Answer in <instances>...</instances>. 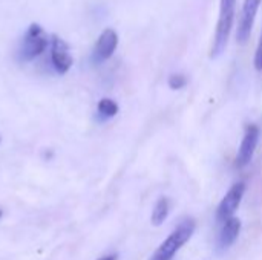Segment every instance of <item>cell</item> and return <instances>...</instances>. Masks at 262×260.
<instances>
[{
    "instance_id": "1",
    "label": "cell",
    "mask_w": 262,
    "mask_h": 260,
    "mask_svg": "<svg viewBox=\"0 0 262 260\" xmlns=\"http://www.w3.org/2000/svg\"><path fill=\"white\" fill-rule=\"evenodd\" d=\"M235 8H236V0H220V14H218V23L215 29V38L210 51V57L216 58L218 55L223 54V51L227 46L232 28H233V20H235Z\"/></svg>"
},
{
    "instance_id": "2",
    "label": "cell",
    "mask_w": 262,
    "mask_h": 260,
    "mask_svg": "<svg viewBox=\"0 0 262 260\" xmlns=\"http://www.w3.org/2000/svg\"><path fill=\"white\" fill-rule=\"evenodd\" d=\"M195 231V222L193 219H186L183 221L172 233L170 236L160 245V248L155 251L152 260H170L178 251L180 248L192 238Z\"/></svg>"
},
{
    "instance_id": "3",
    "label": "cell",
    "mask_w": 262,
    "mask_h": 260,
    "mask_svg": "<svg viewBox=\"0 0 262 260\" xmlns=\"http://www.w3.org/2000/svg\"><path fill=\"white\" fill-rule=\"evenodd\" d=\"M48 44H49V37L46 31L40 25L32 23L23 37L20 46V58L23 61H31L38 55H41L46 51Z\"/></svg>"
},
{
    "instance_id": "4",
    "label": "cell",
    "mask_w": 262,
    "mask_h": 260,
    "mask_svg": "<svg viewBox=\"0 0 262 260\" xmlns=\"http://www.w3.org/2000/svg\"><path fill=\"white\" fill-rule=\"evenodd\" d=\"M244 193H246V184L244 182H238L235 184L227 193L226 196L223 198V201L220 202L218 205V210H216V219L220 222H226L227 219L233 218L235 211L238 210L243 198H244Z\"/></svg>"
},
{
    "instance_id": "5",
    "label": "cell",
    "mask_w": 262,
    "mask_h": 260,
    "mask_svg": "<svg viewBox=\"0 0 262 260\" xmlns=\"http://www.w3.org/2000/svg\"><path fill=\"white\" fill-rule=\"evenodd\" d=\"M51 61L58 74H66L74 63L69 44L58 35L51 37Z\"/></svg>"
},
{
    "instance_id": "6",
    "label": "cell",
    "mask_w": 262,
    "mask_h": 260,
    "mask_svg": "<svg viewBox=\"0 0 262 260\" xmlns=\"http://www.w3.org/2000/svg\"><path fill=\"white\" fill-rule=\"evenodd\" d=\"M258 141H259V127L255 124H250L246 129V133H244V138H243V143H241V147H239V152L236 156L238 169H244L252 161L256 146H258Z\"/></svg>"
},
{
    "instance_id": "7",
    "label": "cell",
    "mask_w": 262,
    "mask_h": 260,
    "mask_svg": "<svg viewBox=\"0 0 262 260\" xmlns=\"http://www.w3.org/2000/svg\"><path fill=\"white\" fill-rule=\"evenodd\" d=\"M118 46V35L114 29L107 28L101 32V35L98 37L97 43H95V49L92 54V58L95 63H103L106 60H109L112 57V54L115 52Z\"/></svg>"
},
{
    "instance_id": "8",
    "label": "cell",
    "mask_w": 262,
    "mask_h": 260,
    "mask_svg": "<svg viewBox=\"0 0 262 260\" xmlns=\"http://www.w3.org/2000/svg\"><path fill=\"white\" fill-rule=\"evenodd\" d=\"M261 2L262 0H244L241 18L238 23V41L244 43L249 38V35L253 29V23H255Z\"/></svg>"
},
{
    "instance_id": "9",
    "label": "cell",
    "mask_w": 262,
    "mask_h": 260,
    "mask_svg": "<svg viewBox=\"0 0 262 260\" xmlns=\"http://www.w3.org/2000/svg\"><path fill=\"white\" fill-rule=\"evenodd\" d=\"M241 233V221L236 218H230L223 224L221 233H220V247L223 250H227L239 236Z\"/></svg>"
},
{
    "instance_id": "10",
    "label": "cell",
    "mask_w": 262,
    "mask_h": 260,
    "mask_svg": "<svg viewBox=\"0 0 262 260\" xmlns=\"http://www.w3.org/2000/svg\"><path fill=\"white\" fill-rule=\"evenodd\" d=\"M169 211H170L169 199L167 198H160L158 202L155 204L154 211H152V218H150L152 224L154 225H161L166 221V218L169 216Z\"/></svg>"
},
{
    "instance_id": "11",
    "label": "cell",
    "mask_w": 262,
    "mask_h": 260,
    "mask_svg": "<svg viewBox=\"0 0 262 260\" xmlns=\"http://www.w3.org/2000/svg\"><path fill=\"white\" fill-rule=\"evenodd\" d=\"M98 115L103 118V120H107V118H112L118 113V104L111 100V98H103L100 100L98 103Z\"/></svg>"
},
{
    "instance_id": "12",
    "label": "cell",
    "mask_w": 262,
    "mask_h": 260,
    "mask_svg": "<svg viewBox=\"0 0 262 260\" xmlns=\"http://www.w3.org/2000/svg\"><path fill=\"white\" fill-rule=\"evenodd\" d=\"M186 84H187V78H186L183 74H173V75L169 77V86H170V89H173V90L183 89Z\"/></svg>"
},
{
    "instance_id": "13",
    "label": "cell",
    "mask_w": 262,
    "mask_h": 260,
    "mask_svg": "<svg viewBox=\"0 0 262 260\" xmlns=\"http://www.w3.org/2000/svg\"><path fill=\"white\" fill-rule=\"evenodd\" d=\"M255 67L258 70H262V35L259 40V44L256 48V54H255Z\"/></svg>"
},
{
    "instance_id": "14",
    "label": "cell",
    "mask_w": 262,
    "mask_h": 260,
    "mask_svg": "<svg viewBox=\"0 0 262 260\" xmlns=\"http://www.w3.org/2000/svg\"><path fill=\"white\" fill-rule=\"evenodd\" d=\"M98 260H117V254H109V256H103Z\"/></svg>"
},
{
    "instance_id": "15",
    "label": "cell",
    "mask_w": 262,
    "mask_h": 260,
    "mask_svg": "<svg viewBox=\"0 0 262 260\" xmlns=\"http://www.w3.org/2000/svg\"><path fill=\"white\" fill-rule=\"evenodd\" d=\"M2 216H3V211H2V210H0V218H2Z\"/></svg>"
}]
</instances>
